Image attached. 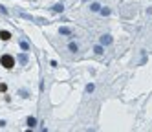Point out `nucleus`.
<instances>
[{
  "label": "nucleus",
  "mask_w": 152,
  "mask_h": 132,
  "mask_svg": "<svg viewBox=\"0 0 152 132\" xmlns=\"http://www.w3.org/2000/svg\"><path fill=\"white\" fill-rule=\"evenodd\" d=\"M0 64L9 70V68H13V66H15V59L11 57V55H2V57H0Z\"/></svg>",
  "instance_id": "1"
},
{
  "label": "nucleus",
  "mask_w": 152,
  "mask_h": 132,
  "mask_svg": "<svg viewBox=\"0 0 152 132\" xmlns=\"http://www.w3.org/2000/svg\"><path fill=\"white\" fill-rule=\"evenodd\" d=\"M0 37H2L4 40H7L9 37H11V35H9V31H2V33H0Z\"/></svg>",
  "instance_id": "2"
},
{
  "label": "nucleus",
  "mask_w": 152,
  "mask_h": 132,
  "mask_svg": "<svg viewBox=\"0 0 152 132\" xmlns=\"http://www.w3.org/2000/svg\"><path fill=\"white\" fill-rule=\"evenodd\" d=\"M35 123H37V121H35L33 117H29V119H28V127H35Z\"/></svg>",
  "instance_id": "3"
},
{
  "label": "nucleus",
  "mask_w": 152,
  "mask_h": 132,
  "mask_svg": "<svg viewBox=\"0 0 152 132\" xmlns=\"http://www.w3.org/2000/svg\"><path fill=\"white\" fill-rule=\"evenodd\" d=\"M110 42H112V39L108 37V35H104V37H103V44H110Z\"/></svg>",
  "instance_id": "4"
},
{
  "label": "nucleus",
  "mask_w": 152,
  "mask_h": 132,
  "mask_svg": "<svg viewBox=\"0 0 152 132\" xmlns=\"http://www.w3.org/2000/svg\"><path fill=\"white\" fill-rule=\"evenodd\" d=\"M95 53H99V55H101V53H103V48H101V46H97V48H95Z\"/></svg>",
  "instance_id": "5"
}]
</instances>
